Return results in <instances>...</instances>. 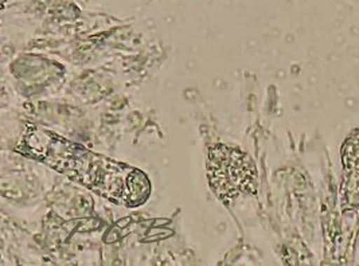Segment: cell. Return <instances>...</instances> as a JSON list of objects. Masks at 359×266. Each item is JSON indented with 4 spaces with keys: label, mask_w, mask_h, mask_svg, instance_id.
<instances>
[{
    "label": "cell",
    "mask_w": 359,
    "mask_h": 266,
    "mask_svg": "<svg viewBox=\"0 0 359 266\" xmlns=\"http://www.w3.org/2000/svg\"><path fill=\"white\" fill-rule=\"evenodd\" d=\"M209 181L222 202H231L241 194H250L257 187V171L252 159L238 148L224 144L209 150Z\"/></svg>",
    "instance_id": "7a4b0ae2"
},
{
    "label": "cell",
    "mask_w": 359,
    "mask_h": 266,
    "mask_svg": "<svg viewBox=\"0 0 359 266\" xmlns=\"http://www.w3.org/2000/svg\"><path fill=\"white\" fill-rule=\"evenodd\" d=\"M22 152L120 204L139 206L151 194L149 181L140 169L96 155L48 131L32 130L22 143Z\"/></svg>",
    "instance_id": "6da1fadb"
},
{
    "label": "cell",
    "mask_w": 359,
    "mask_h": 266,
    "mask_svg": "<svg viewBox=\"0 0 359 266\" xmlns=\"http://www.w3.org/2000/svg\"><path fill=\"white\" fill-rule=\"evenodd\" d=\"M343 211H355L359 209V130L347 136L342 146Z\"/></svg>",
    "instance_id": "3957f363"
}]
</instances>
